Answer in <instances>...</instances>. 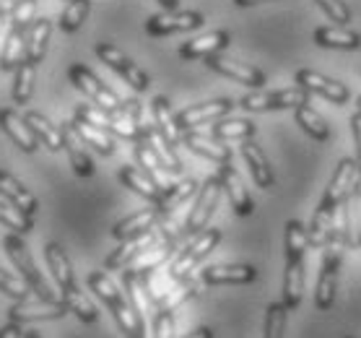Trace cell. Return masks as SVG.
Listing matches in <instances>:
<instances>
[{
	"label": "cell",
	"instance_id": "obj_46",
	"mask_svg": "<svg viewBox=\"0 0 361 338\" xmlns=\"http://www.w3.org/2000/svg\"><path fill=\"white\" fill-rule=\"evenodd\" d=\"M177 333V322H174V310L159 307L154 315V338H174Z\"/></svg>",
	"mask_w": 361,
	"mask_h": 338
},
{
	"label": "cell",
	"instance_id": "obj_9",
	"mask_svg": "<svg viewBox=\"0 0 361 338\" xmlns=\"http://www.w3.org/2000/svg\"><path fill=\"white\" fill-rule=\"evenodd\" d=\"M68 78H71V83H73L75 89L83 91L97 107L107 109V112H123L125 109V102L117 97L115 91L109 89V86H104V83L94 76V71H89V68L81 66V63H73V66L68 68Z\"/></svg>",
	"mask_w": 361,
	"mask_h": 338
},
{
	"label": "cell",
	"instance_id": "obj_27",
	"mask_svg": "<svg viewBox=\"0 0 361 338\" xmlns=\"http://www.w3.org/2000/svg\"><path fill=\"white\" fill-rule=\"evenodd\" d=\"M172 250H174V242L172 239H164V242H157V245H151V248L146 250V253H140L135 260H133L125 271H130L133 276H138V279H143V276H148V273H154L157 268H161V265L172 258Z\"/></svg>",
	"mask_w": 361,
	"mask_h": 338
},
{
	"label": "cell",
	"instance_id": "obj_24",
	"mask_svg": "<svg viewBox=\"0 0 361 338\" xmlns=\"http://www.w3.org/2000/svg\"><path fill=\"white\" fill-rule=\"evenodd\" d=\"M151 245H157V234L154 231H148L143 237H135V239H128L123 242L117 250H112L104 260V271H125L128 265L140 255V253H146Z\"/></svg>",
	"mask_w": 361,
	"mask_h": 338
},
{
	"label": "cell",
	"instance_id": "obj_21",
	"mask_svg": "<svg viewBox=\"0 0 361 338\" xmlns=\"http://www.w3.org/2000/svg\"><path fill=\"white\" fill-rule=\"evenodd\" d=\"M161 222V211L157 206L146 208V211H138V214L128 216L123 222L115 224V229H112V237L120 239V242H128V239H135V237H143L148 231H154V227Z\"/></svg>",
	"mask_w": 361,
	"mask_h": 338
},
{
	"label": "cell",
	"instance_id": "obj_20",
	"mask_svg": "<svg viewBox=\"0 0 361 338\" xmlns=\"http://www.w3.org/2000/svg\"><path fill=\"white\" fill-rule=\"evenodd\" d=\"M242 157H245L247 167H250V174H252L255 185L263 190H273V185H276V172H273L271 162L265 157V151L260 149L252 138L242 140Z\"/></svg>",
	"mask_w": 361,
	"mask_h": 338
},
{
	"label": "cell",
	"instance_id": "obj_32",
	"mask_svg": "<svg viewBox=\"0 0 361 338\" xmlns=\"http://www.w3.org/2000/svg\"><path fill=\"white\" fill-rule=\"evenodd\" d=\"M257 133V125L247 117H221L216 120L211 135L219 140H247Z\"/></svg>",
	"mask_w": 361,
	"mask_h": 338
},
{
	"label": "cell",
	"instance_id": "obj_30",
	"mask_svg": "<svg viewBox=\"0 0 361 338\" xmlns=\"http://www.w3.org/2000/svg\"><path fill=\"white\" fill-rule=\"evenodd\" d=\"M44 258H47V265L55 281H58L60 291H71L75 289V276H73V265H71V258L63 248H60L58 242H49L47 248H44Z\"/></svg>",
	"mask_w": 361,
	"mask_h": 338
},
{
	"label": "cell",
	"instance_id": "obj_41",
	"mask_svg": "<svg viewBox=\"0 0 361 338\" xmlns=\"http://www.w3.org/2000/svg\"><path fill=\"white\" fill-rule=\"evenodd\" d=\"M63 302L71 307V313H75V318H78L81 322L97 320V307L91 305V299L86 297L78 286L71 289V291H63Z\"/></svg>",
	"mask_w": 361,
	"mask_h": 338
},
{
	"label": "cell",
	"instance_id": "obj_11",
	"mask_svg": "<svg viewBox=\"0 0 361 338\" xmlns=\"http://www.w3.org/2000/svg\"><path fill=\"white\" fill-rule=\"evenodd\" d=\"M205 24L203 13L197 11H164L157 16H148L146 34L148 37H169L180 32H195Z\"/></svg>",
	"mask_w": 361,
	"mask_h": 338
},
{
	"label": "cell",
	"instance_id": "obj_22",
	"mask_svg": "<svg viewBox=\"0 0 361 338\" xmlns=\"http://www.w3.org/2000/svg\"><path fill=\"white\" fill-rule=\"evenodd\" d=\"M0 128L8 133V138L21 151H26V154H34V151L39 149V140H37L34 131L29 128L26 117L18 115L16 109H0Z\"/></svg>",
	"mask_w": 361,
	"mask_h": 338
},
{
	"label": "cell",
	"instance_id": "obj_13",
	"mask_svg": "<svg viewBox=\"0 0 361 338\" xmlns=\"http://www.w3.org/2000/svg\"><path fill=\"white\" fill-rule=\"evenodd\" d=\"M71 313V307L63 302V299H37V302H29V299H21L11 307V322H37V320H60L63 315Z\"/></svg>",
	"mask_w": 361,
	"mask_h": 338
},
{
	"label": "cell",
	"instance_id": "obj_15",
	"mask_svg": "<svg viewBox=\"0 0 361 338\" xmlns=\"http://www.w3.org/2000/svg\"><path fill=\"white\" fill-rule=\"evenodd\" d=\"M205 66L216 71L219 76H226L231 81L237 83H245L250 89H263L268 78L260 68L255 66H247V63H237V60H229V58H221V55H211V58H205Z\"/></svg>",
	"mask_w": 361,
	"mask_h": 338
},
{
	"label": "cell",
	"instance_id": "obj_37",
	"mask_svg": "<svg viewBox=\"0 0 361 338\" xmlns=\"http://www.w3.org/2000/svg\"><path fill=\"white\" fill-rule=\"evenodd\" d=\"M26 58V34L18 29H11L0 52V71H16Z\"/></svg>",
	"mask_w": 361,
	"mask_h": 338
},
{
	"label": "cell",
	"instance_id": "obj_19",
	"mask_svg": "<svg viewBox=\"0 0 361 338\" xmlns=\"http://www.w3.org/2000/svg\"><path fill=\"white\" fill-rule=\"evenodd\" d=\"M182 143H185L192 154L208 159V162H216V164L231 162V149L224 146L221 140L214 138V135H203V133H197V131H185L182 133Z\"/></svg>",
	"mask_w": 361,
	"mask_h": 338
},
{
	"label": "cell",
	"instance_id": "obj_31",
	"mask_svg": "<svg viewBox=\"0 0 361 338\" xmlns=\"http://www.w3.org/2000/svg\"><path fill=\"white\" fill-rule=\"evenodd\" d=\"M120 182H123L125 188H130L133 193H138L140 198L151 200V203H157V200L161 198V193H164L146 172H140L135 167H123V169H120Z\"/></svg>",
	"mask_w": 361,
	"mask_h": 338
},
{
	"label": "cell",
	"instance_id": "obj_35",
	"mask_svg": "<svg viewBox=\"0 0 361 338\" xmlns=\"http://www.w3.org/2000/svg\"><path fill=\"white\" fill-rule=\"evenodd\" d=\"M26 123L29 128L34 131L37 140H39L42 146H47L49 151H60L63 149V131H60L58 125H52L44 115L39 112H26Z\"/></svg>",
	"mask_w": 361,
	"mask_h": 338
},
{
	"label": "cell",
	"instance_id": "obj_23",
	"mask_svg": "<svg viewBox=\"0 0 361 338\" xmlns=\"http://www.w3.org/2000/svg\"><path fill=\"white\" fill-rule=\"evenodd\" d=\"M312 40L317 47H325V50H361V34L345 26H317L312 32Z\"/></svg>",
	"mask_w": 361,
	"mask_h": 338
},
{
	"label": "cell",
	"instance_id": "obj_40",
	"mask_svg": "<svg viewBox=\"0 0 361 338\" xmlns=\"http://www.w3.org/2000/svg\"><path fill=\"white\" fill-rule=\"evenodd\" d=\"M0 224L13 229L16 234H29L34 229V219L26 216L24 211H18L16 206H11L8 200H0Z\"/></svg>",
	"mask_w": 361,
	"mask_h": 338
},
{
	"label": "cell",
	"instance_id": "obj_1",
	"mask_svg": "<svg viewBox=\"0 0 361 338\" xmlns=\"http://www.w3.org/2000/svg\"><path fill=\"white\" fill-rule=\"evenodd\" d=\"M361 185V174L356 159H341L336 164L333 180H330L325 195H322L320 206L314 208L312 224H310V242L312 248H325L333 234V214L336 208L348 200L356 193V188Z\"/></svg>",
	"mask_w": 361,
	"mask_h": 338
},
{
	"label": "cell",
	"instance_id": "obj_17",
	"mask_svg": "<svg viewBox=\"0 0 361 338\" xmlns=\"http://www.w3.org/2000/svg\"><path fill=\"white\" fill-rule=\"evenodd\" d=\"M219 180L224 185V193L229 195V203L234 208V214L237 216H250L255 211V203L250 198V193H247L245 182L239 177V172L231 167V162L226 164H219Z\"/></svg>",
	"mask_w": 361,
	"mask_h": 338
},
{
	"label": "cell",
	"instance_id": "obj_14",
	"mask_svg": "<svg viewBox=\"0 0 361 338\" xmlns=\"http://www.w3.org/2000/svg\"><path fill=\"white\" fill-rule=\"evenodd\" d=\"M234 104L231 99H211V102H200V104H192V107L182 109L180 115H177V125H180V131H195L197 125H205V123H216V120H221V117L231 115L234 112Z\"/></svg>",
	"mask_w": 361,
	"mask_h": 338
},
{
	"label": "cell",
	"instance_id": "obj_16",
	"mask_svg": "<svg viewBox=\"0 0 361 338\" xmlns=\"http://www.w3.org/2000/svg\"><path fill=\"white\" fill-rule=\"evenodd\" d=\"M231 44V34L226 29H216V32L200 34L195 40L185 42L180 47L182 60H205L211 55H221L226 47Z\"/></svg>",
	"mask_w": 361,
	"mask_h": 338
},
{
	"label": "cell",
	"instance_id": "obj_36",
	"mask_svg": "<svg viewBox=\"0 0 361 338\" xmlns=\"http://www.w3.org/2000/svg\"><path fill=\"white\" fill-rule=\"evenodd\" d=\"M73 128H75V133L81 135L83 143H86V146H94L102 157H112V154H115V138H112L109 131L97 128V125L81 123V120H73Z\"/></svg>",
	"mask_w": 361,
	"mask_h": 338
},
{
	"label": "cell",
	"instance_id": "obj_42",
	"mask_svg": "<svg viewBox=\"0 0 361 338\" xmlns=\"http://www.w3.org/2000/svg\"><path fill=\"white\" fill-rule=\"evenodd\" d=\"M8 18H11V29L29 34L32 24L37 21V0H16Z\"/></svg>",
	"mask_w": 361,
	"mask_h": 338
},
{
	"label": "cell",
	"instance_id": "obj_5",
	"mask_svg": "<svg viewBox=\"0 0 361 338\" xmlns=\"http://www.w3.org/2000/svg\"><path fill=\"white\" fill-rule=\"evenodd\" d=\"M219 242H221V229H216V227H208V229H203L200 234H195V237L182 248L180 255L174 258V263L166 268L169 276H172L174 281L190 279L192 268H195L197 263H203L205 258L216 250Z\"/></svg>",
	"mask_w": 361,
	"mask_h": 338
},
{
	"label": "cell",
	"instance_id": "obj_53",
	"mask_svg": "<svg viewBox=\"0 0 361 338\" xmlns=\"http://www.w3.org/2000/svg\"><path fill=\"white\" fill-rule=\"evenodd\" d=\"M24 338H42L39 333H37V330H26V336Z\"/></svg>",
	"mask_w": 361,
	"mask_h": 338
},
{
	"label": "cell",
	"instance_id": "obj_10",
	"mask_svg": "<svg viewBox=\"0 0 361 338\" xmlns=\"http://www.w3.org/2000/svg\"><path fill=\"white\" fill-rule=\"evenodd\" d=\"M94 52H97V58L102 60L104 66L112 68V71H115L120 78H125V83H130L135 91H146L148 86H151V78H148L120 47L109 44V42H99L97 47H94Z\"/></svg>",
	"mask_w": 361,
	"mask_h": 338
},
{
	"label": "cell",
	"instance_id": "obj_44",
	"mask_svg": "<svg viewBox=\"0 0 361 338\" xmlns=\"http://www.w3.org/2000/svg\"><path fill=\"white\" fill-rule=\"evenodd\" d=\"M0 291H3V294H8L11 299H16V302L29 299V294H34L32 286H29L24 279H16V276L6 273L3 268H0Z\"/></svg>",
	"mask_w": 361,
	"mask_h": 338
},
{
	"label": "cell",
	"instance_id": "obj_18",
	"mask_svg": "<svg viewBox=\"0 0 361 338\" xmlns=\"http://www.w3.org/2000/svg\"><path fill=\"white\" fill-rule=\"evenodd\" d=\"M200 279H203V284H208V286H221V284H252V281H257V268L247 263L208 265Z\"/></svg>",
	"mask_w": 361,
	"mask_h": 338
},
{
	"label": "cell",
	"instance_id": "obj_4",
	"mask_svg": "<svg viewBox=\"0 0 361 338\" xmlns=\"http://www.w3.org/2000/svg\"><path fill=\"white\" fill-rule=\"evenodd\" d=\"M345 245L338 239L330 237L325 245V255H322V268L317 276V286H314V307L320 313H328L336 305L338 297V273H341V263H343Z\"/></svg>",
	"mask_w": 361,
	"mask_h": 338
},
{
	"label": "cell",
	"instance_id": "obj_33",
	"mask_svg": "<svg viewBox=\"0 0 361 338\" xmlns=\"http://www.w3.org/2000/svg\"><path fill=\"white\" fill-rule=\"evenodd\" d=\"M294 120H296V125H299L312 140H317V143H328L330 140V128H328V123H325V117H322L320 112H314L310 104L296 107Z\"/></svg>",
	"mask_w": 361,
	"mask_h": 338
},
{
	"label": "cell",
	"instance_id": "obj_2",
	"mask_svg": "<svg viewBox=\"0 0 361 338\" xmlns=\"http://www.w3.org/2000/svg\"><path fill=\"white\" fill-rule=\"evenodd\" d=\"M312 248L310 242V229L302 222L286 224V271H283V305L288 310H296L302 305L304 284H307V271H304V255Z\"/></svg>",
	"mask_w": 361,
	"mask_h": 338
},
{
	"label": "cell",
	"instance_id": "obj_51",
	"mask_svg": "<svg viewBox=\"0 0 361 338\" xmlns=\"http://www.w3.org/2000/svg\"><path fill=\"white\" fill-rule=\"evenodd\" d=\"M159 6H164L166 11H177V6H180V0H157Z\"/></svg>",
	"mask_w": 361,
	"mask_h": 338
},
{
	"label": "cell",
	"instance_id": "obj_48",
	"mask_svg": "<svg viewBox=\"0 0 361 338\" xmlns=\"http://www.w3.org/2000/svg\"><path fill=\"white\" fill-rule=\"evenodd\" d=\"M26 330L18 325V322H8V325H3L0 328V338H24Z\"/></svg>",
	"mask_w": 361,
	"mask_h": 338
},
{
	"label": "cell",
	"instance_id": "obj_28",
	"mask_svg": "<svg viewBox=\"0 0 361 338\" xmlns=\"http://www.w3.org/2000/svg\"><path fill=\"white\" fill-rule=\"evenodd\" d=\"M151 117H154V125H157L159 135H161L172 149L180 146L182 131H180V125H177V115H172V107H169L166 97H154V102H151Z\"/></svg>",
	"mask_w": 361,
	"mask_h": 338
},
{
	"label": "cell",
	"instance_id": "obj_7",
	"mask_svg": "<svg viewBox=\"0 0 361 338\" xmlns=\"http://www.w3.org/2000/svg\"><path fill=\"white\" fill-rule=\"evenodd\" d=\"M302 104H310V91L302 86H291V89L279 91H257L245 94L239 99V107L247 112H276V109H296Z\"/></svg>",
	"mask_w": 361,
	"mask_h": 338
},
{
	"label": "cell",
	"instance_id": "obj_12",
	"mask_svg": "<svg viewBox=\"0 0 361 338\" xmlns=\"http://www.w3.org/2000/svg\"><path fill=\"white\" fill-rule=\"evenodd\" d=\"M294 83L307 89L310 94H320V97H325L333 104H345V102L351 99V91H348L345 83L336 81L330 76L317 73V71H310V68H299L294 73Z\"/></svg>",
	"mask_w": 361,
	"mask_h": 338
},
{
	"label": "cell",
	"instance_id": "obj_50",
	"mask_svg": "<svg viewBox=\"0 0 361 338\" xmlns=\"http://www.w3.org/2000/svg\"><path fill=\"white\" fill-rule=\"evenodd\" d=\"M239 8H250V6H260V3H271V0H231Z\"/></svg>",
	"mask_w": 361,
	"mask_h": 338
},
{
	"label": "cell",
	"instance_id": "obj_43",
	"mask_svg": "<svg viewBox=\"0 0 361 338\" xmlns=\"http://www.w3.org/2000/svg\"><path fill=\"white\" fill-rule=\"evenodd\" d=\"M288 320V307L283 302H271L265 313V333L263 338H283Z\"/></svg>",
	"mask_w": 361,
	"mask_h": 338
},
{
	"label": "cell",
	"instance_id": "obj_3",
	"mask_svg": "<svg viewBox=\"0 0 361 338\" xmlns=\"http://www.w3.org/2000/svg\"><path fill=\"white\" fill-rule=\"evenodd\" d=\"M89 289L109 307V313H112V318L117 320V325H120V330H123L125 336L146 338V320H143L138 310L133 307L128 294L120 291V289L112 284V279H109L107 273L104 271L89 273Z\"/></svg>",
	"mask_w": 361,
	"mask_h": 338
},
{
	"label": "cell",
	"instance_id": "obj_29",
	"mask_svg": "<svg viewBox=\"0 0 361 338\" xmlns=\"http://www.w3.org/2000/svg\"><path fill=\"white\" fill-rule=\"evenodd\" d=\"M197 190H200L197 180L188 177V180L177 182V185H169V188L161 193V198H159L154 206L161 211V216H174L182 206H185V203H188L190 198H192V195H197Z\"/></svg>",
	"mask_w": 361,
	"mask_h": 338
},
{
	"label": "cell",
	"instance_id": "obj_34",
	"mask_svg": "<svg viewBox=\"0 0 361 338\" xmlns=\"http://www.w3.org/2000/svg\"><path fill=\"white\" fill-rule=\"evenodd\" d=\"M49 34H52V21L49 18H37L26 34V60L29 63H39L44 58V52H47V42H49Z\"/></svg>",
	"mask_w": 361,
	"mask_h": 338
},
{
	"label": "cell",
	"instance_id": "obj_25",
	"mask_svg": "<svg viewBox=\"0 0 361 338\" xmlns=\"http://www.w3.org/2000/svg\"><path fill=\"white\" fill-rule=\"evenodd\" d=\"M63 149L68 151V159H71V167L78 177H91L94 174V162H91L89 151L83 149L86 143L81 140V135L75 133L73 123H66L63 128Z\"/></svg>",
	"mask_w": 361,
	"mask_h": 338
},
{
	"label": "cell",
	"instance_id": "obj_6",
	"mask_svg": "<svg viewBox=\"0 0 361 338\" xmlns=\"http://www.w3.org/2000/svg\"><path fill=\"white\" fill-rule=\"evenodd\" d=\"M3 248H6L8 258L13 260V265L21 271V279L32 286V291L37 294V299H55L52 286L44 281L42 271L37 268L32 253H29V248H26L24 239H21V234H16V231H13V234H6V237H3Z\"/></svg>",
	"mask_w": 361,
	"mask_h": 338
},
{
	"label": "cell",
	"instance_id": "obj_39",
	"mask_svg": "<svg viewBox=\"0 0 361 338\" xmlns=\"http://www.w3.org/2000/svg\"><path fill=\"white\" fill-rule=\"evenodd\" d=\"M34 73H37V66L24 58V63L16 68V81H13V102L16 104H26V102L32 99Z\"/></svg>",
	"mask_w": 361,
	"mask_h": 338
},
{
	"label": "cell",
	"instance_id": "obj_54",
	"mask_svg": "<svg viewBox=\"0 0 361 338\" xmlns=\"http://www.w3.org/2000/svg\"><path fill=\"white\" fill-rule=\"evenodd\" d=\"M356 112H361V94L356 97Z\"/></svg>",
	"mask_w": 361,
	"mask_h": 338
},
{
	"label": "cell",
	"instance_id": "obj_45",
	"mask_svg": "<svg viewBox=\"0 0 361 338\" xmlns=\"http://www.w3.org/2000/svg\"><path fill=\"white\" fill-rule=\"evenodd\" d=\"M322 8V13L330 18V21H338V26L351 24V8L345 6V0H314Z\"/></svg>",
	"mask_w": 361,
	"mask_h": 338
},
{
	"label": "cell",
	"instance_id": "obj_26",
	"mask_svg": "<svg viewBox=\"0 0 361 338\" xmlns=\"http://www.w3.org/2000/svg\"><path fill=\"white\" fill-rule=\"evenodd\" d=\"M0 195L8 200L11 206H16L18 211H24L26 216H32V219H34V214H37V208H39L37 198H34L32 193H29L13 174L6 172V169H0Z\"/></svg>",
	"mask_w": 361,
	"mask_h": 338
},
{
	"label": "cell",
	"instance_id": "obj_47",
	"mask_svg": "<svg viewBox=\"0 0 361 338\" xmlns=\"http://www.w3.org/2000/svg\"><path fill=\"white\" fill-rule=\"evenodd\" d=\"M351 131H353V143H356V164H359V174H361V112H353Z\"/></svg>",
	"mask_w": 361,
	"mask_h": 338
},
{
	"label": "cell",
	"instance_id": "obj_8",
	"mask_svg": "<svg viewBox=\"0 0 361 338\" xmlns=\"http://www.w3.org/2000/svg\"><path fill=\"white\" fill-rule=\"evenodd\" d=\"M221 193H224V185H221V180H219V174L208 177V180L200 185V190H197V195H195V203H192L188 219H185V234L195 237V234H200L203 229H208V222H211V216L216 214V206H219V200H221Z\"/></svg>",
	"mask_w": 361,
	"mask_h": 338
},
{
	"label": "cell",
	"instance_id": "obj_38",
	"mask_svg": "<svg viewBox=\"0 0 361 338\" xmlns=\"http://www.w3.org/2000/svg\"><path fill=\"white\" fill-rule=\"evenodd\" d=\"M89 8H91V0H68V6L63 8L58 21L60 32L66 34L78 32L83 26V21H86V16H89Z\"/></svg>",
	"mask_w": 361,
	"mask_h": 338
},
{
	"label": "cell",
	"instance_id": "obj_49",
	"mask_svg": "<svg viewBox=\"0 0 361 338\" xmlns=\"http://www.w3.org/2000/svg\"><path fill=\"white\" fill-rule=\"evenodd\" d=\"M185 338H214V330L203 325V328H197V330H192V333H188Z\"/></svg>",
	"mask_w": 361,
	"mask_h": 338
},
{
	"label": "cell",
	"instance_id": "obj_52",
	"mask_svg": "<svg viewBox=\"0 0 361 338\" xmlns=\"http://www.w3.org/2000/svg\"><path fill=\"white\" fill-rule=\"evenodd\" d=\"M13 3H16V0H0V13H6V16H8L11 8H13Z\"/></svg>",
	"mask_w": 361,
	"mask_h": 338
},
{
	"label": "cell",
	"instance_id": "obj_55",
	"mask_svg": "<svg viewBox=\"0 0 361 338\" xmlns=\"http://www.w3.org/2000/svg\"><path fill=\"white\" fill-rule=\"evenodd\" d=\"M359 245H361V231H359Z\"/></svg>",
	"mask_w": 361,
	"mask_h": 338
}]
</instances>
